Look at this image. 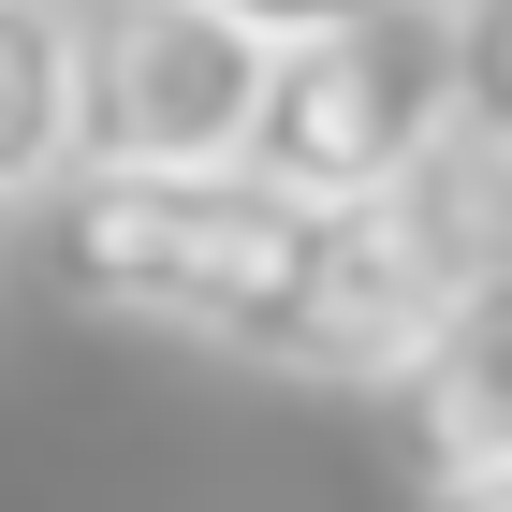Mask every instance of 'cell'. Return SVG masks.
I'll return each mask as SVG.
<instances>
[{
  "instance_id": "obj_5",
  "label": "cell",
  "mask_w": 512,
  "mask_h": 512,
  "mask_svg": "<svg viewBox=\"0 0 512 512\" xmlns=\"http://www.w3.org/2000/svg\"><path fill=\"white\" fill-rule=\"evenodd\" d=\"M74 191V0H0V205Z\"/></svg>"
},
{
  "instance_id": "obj_4",
  "label": "cell",
  "mask_w": 512,
  "mask_h": 512,
  "mask_svg": "<svg viewBox=\"0 0 512 512\" xmlns=\"http://www.w3.org/2000/svg\"><path fill=\"white\" fill-rule=\"evenodd\" d=\"M381 425H395V454L425 469V498L512 469V278H454V293L410 322V352L381 366Z\"/></svg>"
},
{
  "instance_id": "obj_6",
  "label": "cell",
  "mask_w": 512,
  "mask_h": 512,
  "mask_svg": "<svg viewBox=\"0 0 512 512\" xmlns=\"http://www.w3.org/2000/svg\"><path fill=\"white\" fill-rule=\"evenodd\" d=\"M454 15V132L512 161V0H439Z\"/></svg>"
},
{
  "instance_id": "obj_1",
  "label": "cell",
  "mask_w": 512,
  "mask_h": 512,
  "mask_svg": "<svg viewBox=\"0 0 512 512\" xmlns=\"http://www.w3.org/2000/svg\"><path fill=\"white\" fill-rule=\"evenodd\" d=\"M44 278L103 322L278 366V381H381L439 308V278L381 205L322 220V205H278L264 176H74L44 191Z\"/></svg>"
},
{
  "instance_id": "obj_2",
  "label": "cell",
  "mask_w": 512,
  "mask_h": 512,
  "mask_svg": "<svg viewBox=\"0 0 512 512\" xmlns=\"http://www.w3.org/2000/svg\"><path fill=\"white\" fill-rule=\"evenodd\" d=\"M439 147H454V15L439 0H381L322 44H278L264 118H249V176L322 220L395 205Z\"/></svg>"
},
{
  "instance_id": "obj_7",
  "label": "cell",
  "mask_w": 512,
  "mask_h": 512,
  "mask_svg": "<svg viewBox=\"0 0 512 512\" xmlns=\"http://www.w3.org/2000/svg\"><path fill=\"white\" fill-rule=\"evenodd\" d=\"M205 15H235V30L278 59V44H322V30H352V15H381V0H205Z\"/></svg>"
},
{
  "instance_id": "obj_3",
  "label": "cell",
  "mask_w": 512,
  "mask_h": 512,
  "mask_svg": "<svg viewBox=\"0 0 512 512\" xmlns=\"http://www.w3.org/2000/svg\"><path fill=\"white\" fill-rule=\"evenodd\" d=\"M264 74L205 0H74V176H249Z\"/></svg>"
},
{
  "instance_id": "obj_8",
  "label": "cell",
  "mask_w": 512,
  "mask_h": 512,
  "mask_svg": "<svg viewBox=\"0 0 512 512\" xmlns=\"http://www.w3.org/2000/svg\"><path fill=\"white\" fill-rule=\"evenodd\" d=\"M425 512H512V469H498V483H439Z\"/></svg>"
}]
</instances>
